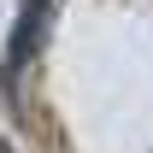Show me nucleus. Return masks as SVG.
Segmentation results:
<instances>
[{"instance_id": "obj_1", "label": "nucleus", "mask_w": 153, "mask_h": 153, "mask_svg": "<svg viewBox=\"0 0 153 153\" xmlns=\"http://www.w3.org/2000/svg\"><path fill=\"white\" fill-rule=\"evenodd\" d=\"M47 24H53V0H24L18 24H12V41H6V59H0V94H18V76L30 71V59L47 47Z\"/></svg>"}, {"instance_id": "obj_2", "label": "nucleus", "mask_w": 153, "mask_h": 153, "mask_svg": "<svg viewBox=\"0 0 153 153\" xmlns=\"http://www.w3.org/2000/svg\"><path fill=\"white\" fill-rule=\"evenodd\" d=\"M0 153H12V147H6V141H0Z\"/></svg>"}]
</instances>
